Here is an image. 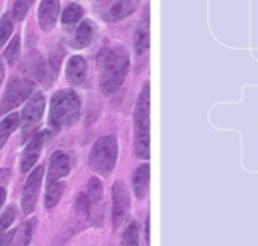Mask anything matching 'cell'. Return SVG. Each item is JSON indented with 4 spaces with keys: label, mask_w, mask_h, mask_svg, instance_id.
Returning <instances> with one entry per match:
<instances>
[{
    "label": "cell",
    "mask_w": 258,
    "mask_h": 246,
    "mask_svg": "<svg viewBox=\"0 0 258 246\" xmlns=\"http://www.w3.org/2000/svg\"><path fill=\"white\" fill-rule=\"evenodd\" d=\"M100 65V88L104 95L115 94L128 73L130 56L128 51L119 45L112 50H104L98 56Z\"/></svg>",
    "instance_id": "obj_1"
},
{
    "label": "cell",
    "mask_w": 258,
    "mask_h": 246,
    "mask_svg": "<svg viewBox=\"0 0 258 246\" xmlns=\"http://www.w3.org/2000/svg\"><path fill=\"white\" fill-rule=\"evenodd\" d=\"M80 116V98L79 95L71 91H59L53 95L50 101V126L54 130L67 129L77 122Z\"/></svg>",
    "instance_id": "obj_2"
},
{
    "label": "cell",
    "mask_w": 258,
    "mask_h": 246,
    "mask_svg": "<svg viewBox=\"0 0 258 246\" xmlns=\"http://www.w3.org/2000/svg\"><path fill=\"white\" fill-rule=\"evenodd\" d=\"M135 151L141 159L150 157V85L145 83L135 107Z\"/></svg>",
    "instance_id": "obj_3"
},
{
    "label": "cell",
    "mask_w": 258,
    "mask_h": 246,
    "mask_svg": "<svg viewBox=\"0 0 258 246\" xmlns=\"http://www.w3.org/2000/svg\"><path fill=\"white\" fill-rule=\"evenodd\" d=\"M118 159V142L113 136L100 138L91 150L89 166L100 175H109Z\"/></svg>",
    "instance_id": "obj_4"
},
{
    "label": "cell",
    "mask_w": 258,
    "mask_h": 246,
    "mask_svg": "<svg viewBox=\"0 0 258 246\" xmlns=\"http://www.w3.org/2000/svg\"><path fill=\"white\" fill-rule=\"evenodd\" d=\"M33 91V83L26 80V79H20V77H14L9 80L3 100L0 103V115H5L6 112L12 110L14 107H18L21 103H24V100H27L32 95Z\"/></svg>",
    "instance_id": "obj_5"
},
{
    "label": "cell",
    "mask_w": 258,
    "mask_h": 246,
    "mask_svg": "<svg viewBox=\"0 0 258 246\" xmlns=\"http://www.w3.org/2000/svg\"><path fill=\"white\" fill-rule=\"evenodd\" d=\"M45 109V98L41 92L32 94L30 98L27 100L23 113H21V126H23V136L27 138V135L38 126L44 115Z\"/></svg>",
    "instance_id": "obj_6"
},
{
    "label": "cell",
    "mask_w": 258,
    "mask_h": 246,
    "mask_svg": "<svg viewBox=\"0 0 258 246\" xmlns=\"http://www.w3.org/2000/svg\"><path fill=\"white\" fill-rule=\"evenodd\" d=\"M112 198H113V209H112L113 230H118L130 213V197H128V191L122 181L118 180L113 183Z\"/></svg>",
    "instance_id": "obj_7"
},
{
    "label": "cell",
    "mask_w": 258,
    "mask_h": 246,
    "mask_svg": "<svg viewBox=\"0 0 258 246\" xmlns=\"http://www.w3.org/2000/svg\"><path fill=\"white\" fill-rule=\"evenodd\" d=\"M42 175H44V168L42 166H36L32 174L29 175L24 188H23V195H21V209L24 215H30L35 207H36V201H38V194H39V188H41V181H42Z\"/></svg>",
    "instance_id": "obj_8"
},
{
    "label": "cell",
    "mask_w": 258,
    "mask_h": 246,
    "mask_svg": "<svg viewBox=\"0 0 258 246\" xmlns=\"http://www.w3.org/2000/svg\"><path fill=\"white\" fill-rule=\"evenodd\" d=\"M89 203V222L95 227L103 224V184L97 178H91L86 189Z\"/></svg>",
    "instance_id": "obj_9"
},
{
    "label": "cell",
    "mask_w": 258,
    "mask_h": 246,
    "mask_svg": "<svg viewBox=\"0 0 258 246\" xmlns=\"http://www.w3.org/2000/svg\"><path fill=\"white\" fill-rule=\"evenodd\" d=\"M48 138H50V135H48V132H45V130H42V132H38L33 138H32V141L27 144V147H26V150L23 151V157H21V172H27L35 163H36V160H38V157H39V154H41V150L44 148V145H45V142L48 141Z\"/></svg>",
    "instance_id": "obj_10"
},
{
    "label": "cell",
    "mask_w": 258,
    "mask_h": 246,
    "mask_svg": "<svg viewBox=\"0 0 258 246\" xmlns=\"http://www.w3.org/2000/svg\"><path fill=\"white\" fill-rule=\"evenodd\" d=\"M60 5L59 0H41L38 9V21L42 30L48 32L54 27L59 17Z\"/></svg>",
    "instance_id": "obj_11"
},
{
    "label": "cell",
    "mask_w": 258,
    "mask_h": 246,
    "mask_svg": "<svg viewBox=\"0 0 258 246\" xmlns=\"http://www.w3.org/2000/svg\"><path fill=\"white\" fill-rule=\"evenodd\" d=\"M70 169H71L70 157L65 153H62V151L53 153V156L50 157L47 181H57V180L67 177L70 174Z\"/></svg>",
    "instance_id": "obj_12"
},
{
    "label": "cell",
    "mask_w": 258,
    "mask_h": 246,
    "mask_svg": "<svg viewBox=\"0 0 258 246\" xmlns=\"http://www.w3.org/2000/svg\"><path fill=\"white\" fill-rule=\"evenodd\" d=\"M86 71H88V65L82 56H73L67 62L65 74L71 85H82L86 79Z\"/></svg>",
    "instance_id": "obj_13"
},
{
    "label": "cell",
    "mask_w": 258,
    "mask_h": 246,
    "mask_svg": "<svg viewBox=\"0 0 258 246\" xmlns=\"http://www.w3.org/2000/svg\"><path fill=\"white\" fill-rule=\"evenodd\" d=\"M138 3L139 0H116L112 8L107 11V14L104 15V18L110 23H115V21H119L128 15H132L136 8H138Z\"/></svg>",
    "instance_id": "obj_14"
},
{
    "label": "cell",
    "mask_w": 258,
    "mask_h": 246,
    "mask_svg": "<svg viewBox=\"0 0 258 246\" xmlns=\"http://www.w3.org/2000/svg\"><path fill=\"white\" fill-rule=\"evenodd\" d=\"M150 47V18H148V9L144 14V20L139 23L136 32H135V51L136 54H144Z\"/></svg>",
    "instance_id": "obj_15"
},
{
    "label": "cell",
    "mask_w": 258,
    "mask_h": 246,
    "mask_svg": "<svg viewBox=\"0 0 258 246\" xmlns=\"http://www.w3.org/2000/svg\"><path fill=\"white\" fill-rule=\"evenodd\" d=\"M94 32H95V27L92 24L91 20H85L80 23V26L77 27L76 33H74V38L70 41V45L73 48H85L91 44L92 38H94Z\"/></svg>",
    "instance_id": "obj_16"
},
{
    "label": "cell",
    "mask_w": 258,
    "mask_h": 246,
    "mask_svg": "<svg viewBox=\"0 0 258 246\" xmlns=\"http://www.w3.org/2000/svg\"><path fill=\"white\" fill-rule=\"evenodd\" d=\"M150 186V166L141 165L133 174V192L138 200H144Z\"/></svg>",
    "instance_id": "obj_17"
},
{
    "label": "cell",
    "mask_w": 258,
    "mask_h": 246,
    "mask_svg": "<svg viewBox=\"0 0 258 246\" xmlns=\"http://www.w3.org/2000/svg\"><path fill=\"white\" fill-rule=\"evenodd\" d=\"M65 191V183H60L59 180L57 181H47V192H45V207L47 209H51L54 207L62 194Z\"/></svg>",
    "instance_id": "obj_18"
},
{
    "label": "cell",
    "mask_w": 258,
    "mask_h": 246,
    "mask_svg": "<svg viewBox=\"0 0 258 246\" xmlns=\"http://www.w3.org/2000/svg\"><path fill=\"white\" fill-rule=\"evenodd\" d=\"M18 124H20V116L17 113H11L0 122V148H3L9 136L17 130Z\"/></svg>",
    "instance_id": "obj_19"
},
{
    "label": "cell",
    "mask_w": 258,
    "mask_h": 246,
    "mask_svg": "<svg viewBox=\"0 0 258 246\" xmlns=\"http://www.w3.org/2000/svg\"><path fill=\"white\" fill-rule=\"evenodd\" d=\"M35 225H36V221L35 219H32V221L20 225L14 231L12 243L14 245H29V242L32 239V234H33V230H35Z\"/></svg>",
    "instance_id": "obj_20"
},
{
    "label": "cell",
    "mask_w": 258,
    "mask_h": 246,
    "mask_svg": "<svg viewBox=\"0 0 258 246\" xmlns=\"http://www.w3.org/2000/svg\"><path fill=\"white\" fill-rule=\"evenodd\" d=\"M82 15H83V9L80 5H77V3L68 5L62 14V23L63 24H74L82 18Z\"/></svg>",
    "instance_id": "obj_21"
},
{
    "label": "cell",
    "mask_w": 258,
    "mask_h": 246,
    "mask_svg": "<svg viewBox=\"0 0 258 246\" xmlns=\"http://www.w3.org/2000/svg\"><path fill=\"white\" fill-rule=\"evenodd\" d=\"M20 47H21L20 45V36L15 35L12 38V41L9 42V45L6 47V50H5V57H6L8 64L14 65L18 60V57H20Z\"/></svg>",
    "instance_id": "obj_22"
},
{
    "label": "cell",
    "mask_w": 258,
    "mask_h": 246,
    "mask_svg": "<svg viewBox=\"0 0 258 246\" xmlns=\"http://www.w3.org/2000/svg\"><path fill=\"white\" fill-rule=\"evenodd\" d=\"M122 245H139V224L132 222L122 236Z\"/></svg>",
    "instance_id": "obj_23"
},
{
    "label": "cell",
    "mask_w": 258,
    "mask_h": 246,
    "mask_svg": "<svg viewBox=\"0 0 258 246\" xmlns=\"http://www.w3.org/2000/svg\"><path fill=\"white\" fill-rule=\"evenodd\" d=\"M33 2L35 0H15L14 9H12L14 18L17 21H21L24 18V15L27 14V11L30 9V6L33 5Z\"/></svg>",
    "instance_id": "obj_24"
},
{
    "label": "cell",
    "mask_w": 258,
    "mask_h": 246,
    "mask_svg": "<svg viewBox=\"0 0 258 246\" xmlns=\"http://www.w3.org/2000/svg\"><path fill=\"white\" fill-rule=\"evenodd\" d=\"M12 29H14L12 21H11L8 17H3V18L0 20V47L6 42V39L11 36Z\"/></svg>",
    "instance_id": "obj_25"
},
{
    "label": "cell",
    "mask_w": 258,
    "mask_h": 246,
    "mask_svg": "<svg viewBox=\"0 0 258 246\" xmlns=\"http://www.w3.org/2000/svg\"><path fill=\"white\" fill-rule=\"evenodd\" d=\"M15 219V209L14 207H9L5 210V213L0 216V233H3Z\"/></svg>",
    "instance_id": "obj_26"
},
{
    "label": "cell",
    "mask_w": 258,
    "mask_h": 246,
    "mask_svg": "<svg viewBox=\"0 0 258 246\" xmlns=\"http://www.w3.org/2000/svg\"><path fill=\"white\" fill-rule=\"evenodd\" d=\"M12 237H14V231L12 233H0V245H9L12 243Z\"/></svg>",
    "instance_id": "obj_27"
},
{
    "label": "cell",
    "mask_w": 258,
    "mask_h": 246,
    "mask_svg": "<svg viewBox=\"0 0 258 246\" xmlns=\"http://www.w3.org/2000/svg\"><path fill=\"white\" fill-rule=\"evenodd\" d=\"M5 200H6V192H5V189H3V188L0 186V207L3 206Z\"/></svg>",
    "instance_id": "obj_28"
},
{
    "label": "cell",
    "mask_w": 258,
    "mask_h": 246,
    "mask_svg": "<svg viewBox=\"0 0 258 246\" xmlns=\"http://www.w3.org/2000/svg\"><path fill=\"white\" fill-rule=\"evenodd\" d=\"M3 76H5V68H3V64L0 62V83L3 80Z\"/></svg>",
    "instance_id": "obj_29"
}]
</instances>
